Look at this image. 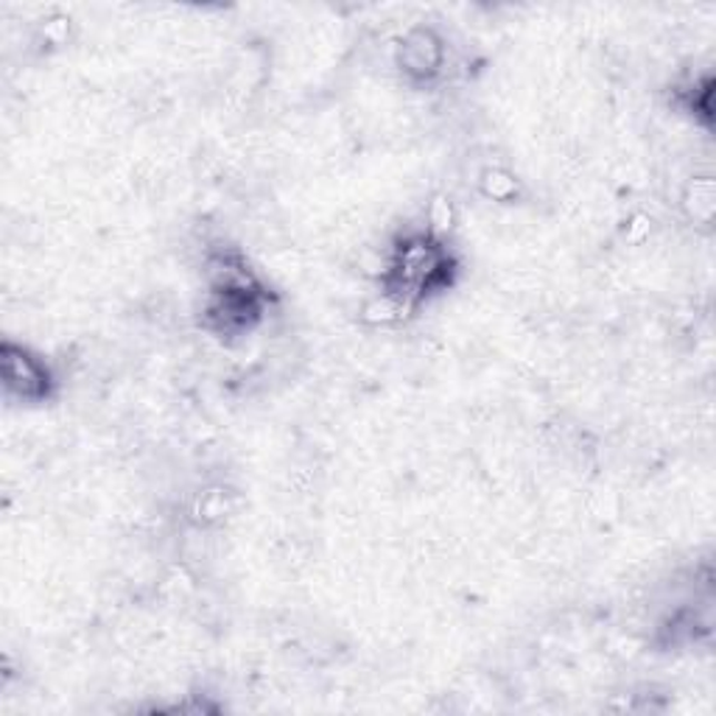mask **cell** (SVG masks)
Instances as JSON below:
<instances>
[{
  "label": "cell",
  "instance_id": "6da1fadb",
  "mask_svg": "<svg viewBox=\"0 0 716 716\" xmlns=\"http://www.w3.org/2000/svg\"><path fill=\"white\" fill-rule=\"evenodd\" d=\"M3 384L20 401H42L51 392V373L26 347L3 344Z\"/></svg>",
  "mask_w": 716,
  "mask_h": 716
},
{
  "label": "cell",
  "instance_id": "7a4b0ae2",
  "mask_svg": "<svg viewBox=\"0 0 716 716\" xmlns=\"http://www.w3.org/2000/svg\"><path fill=\"white\" fill-rule=\"evenodd\" d=\"M406 70L412 73H434L440 65V48L429 35H418L406 42Z\"/></svg>",
  "mask_w": 716,
  "mask_h": 716
}]
</instances>
